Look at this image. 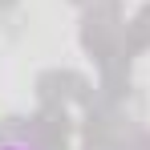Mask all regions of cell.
Listing matches in <instances>:
<instances>
[{"label":"cell","mask_w":150,"mask_h":150,"mask_svg":"<svg viewBox=\"0 0 150 150\" xmlns=\"http://www.w3.org/2000/svg\"><path fill=\"white\" fill-rule=\"evenodd\" d=\"M0 150H37V146H28V142H0Z\"/></svg>","instance_id":"6da1fadb"}]
</instances>
